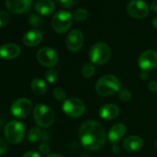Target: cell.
<instances>
[{
	"label": "cell",
	"instance_id": "1",
	"mask_svg": "<svg viewBox=\"0 0 157 157\" xmlns=\"http://www.w3.org/2000/svg\"><path fill=\"white\" fill-rule=\"evenodd\" d=\"M78 138L86 150L98 151L105 144L106 133L101 123L95 120H87L78 129Z\"/></svg>",
	"mask_w": 157,
	"mask_h": 157
},
{
	"label": "cell",
	"instance_id": "2",
	"mask_svg": "<svg viewBox=\"0 0 157 157\" xmlns=\"http://www.w3.org/2000/svg\"><path fill=\"white\" fill-rule=\"evenodd\" d=\"M95 91L103 97L111 96L120 91V82L115 75L107 74L100 78L95 84Z\"/></svg>",
	"mask_w": 157,
	"mask_h": 157
},
{
	"label": "cell",
	"instance_id": "3",
	"mask_svg": "<svg viewBox=\"0 0 157 157\" xmlns=\"http://www.w3.org/2000/svg\"><path fill=\"white\" fill-rule=\"evenodd\" d=\"M33 119L38 127L47 128L54 124L55 121V113L51 107L44 104H38L33 111Z\"/></svg>",
	"mask_w": 157,
	"mask_h": 157
},
{
	"label": "cell",
	"instance_id": "4",
	"mask_svg": "<svg viewBox=\"0 0 157 157\" xmlns=\"http://www.w3.org/2000/svg\"><path fill=\"white\" fill-rule=\"evenodd\" d=\"M111 57V49L105 43L100 42L92 46L89 52V58L93 64L104 65Z\"/></svg>",
	"mask_w": 157,
	"mask_h": 157
},
{
	"label": "cell",
	"instance_id": "5",
	"mask_svg": "<svg viewBox=\"0 0 157 157\" xmlns=\"http://www.w3.org/2000/svg\"><path fill=\"white\" fill-rule=\"evenodd\" d=\"M73 16L70 12L60 10L54 14L51 25L53 30L57 33H67L72 25L73 22Z\"/></svg>",
	"mask_w": 157,
	"mask_h": 157
},
{
	"label": "cell",
	"instance_id": "6",
	"mask_svg": "<svg viewBox=\"0 0 157 157\" xmlns=\"http://www.w3.org/2000/svg\"><path fill=\"white\" fill-rule=\"evenodd\" d=\"M25 135L24 125L18 120L10 121L5 127L6 140L12 144H19L22 141Z\"/></svg>",
	"mask_w": 157,
	"mask_h": 157
},
{
	"label": "cell",
	"instance_id": "7",
	"mask_svg": "<svg viewBox=\"0 0 157 157\" xmlns=\"http://www.w3.org/2000/svg\"><path fill=\"white\" fill-rule=\"evenodd\" d=\"M63 112L69 117H82L85 110L86 106L82 100L77 97H69L66 99L62 105Z\"/></svg>",
	"mask_w": 157,
	"mask_h": 157
},
{
	"label": "cell",
	"instance_id": "8",
	"mask_svg": "<svg viewBox=\"0 0 157 157\" xmlns=\"http://www.w3.org/2000/svg\"><path fill=\"white\" fill-rule=\"evenodd\" d=\"M32 111L33 104L27 98H20L16 100L10 107V112L12 116L19 119L27 117Z\"/></svg>",
	"mask_w": 157,
	"mask_h": 157
},
{
	"label": "cell",
	"instance_id": "9",
	"mask_svg": "<svg viewBox=\"0 0 157 157\" xmlns=\"http://www.w3.org/2000/svg\"><path fill=\"white\" fill-rule=\"evenodd\" d=\"M38 62L45 67H53L58 62V55L56 51L51 47H43L37 52Z\"/></svg>",
	"mask_w": 157,
	"mask_h": 157
},
{
	"label": "cell",
	"instance_id": "10",
	"mask_svg": "<svg viewBox=\"0 0 157 157\" xmlns=\"http://www.w3.org/2000/svg\"><path fill=\"white\" fill-rule=\"evenodd\" d=\"M127 11L132 18L141 20L149 14V7L142 0H131L127 6Z\"/></svg>",
	"mask_w": 157,
	"mask_h": 157
},
{
	"label": "cell",
	"instance_id": "11",
	"mask_svg": "<svg viewBox=\"0 0 157 157\" xmlns=\"http://www.w3.org/2000/svg\"><path fill=\"white\" fill-rule=\"evenodd\" d=\"M139 67L143 71H149L157 67V53L153 50H146L140 54L138 59Z\"/></svg>",
	"mask_w": 157,
	"mask_h": 157
},
{
	"label": "cell",
	"instance_id": "12",
	"mask_svg": "<svg viewBox=\"0 0 157 157\" xmlns=\"http://www.w3.org/2000/svg\"><path fill=\"white\" fill-rule=\"evenodd\" d=\"M83 41H84V38H83L82 33L80 30L74 29L67 34V37L66 40L67 48L70 52H73V53L78 52L83 45Z\"/></svg>",
	"mask_w": 157,
	"mask_h": 157
},
{
	"label": "cell",
	"instance_id": "13",
	"mask_svg": "<svg viewBox=\"0 0 157 157\" xmlns=\"http://www.w3.org/2000/svg\"><path fill=\"white\" fill-rule=\"evenodd\" d=\"M6 5L13 14H23L31 10L33 0H6Z\"/></svg>",
	"mask_w": 157,
	"mask_h": 157
},
{
	"label": "cell",
	"instance_id": "14",
	"mask_svg": "<svg viewBox=\"0 0 157 157\" xmlns=\"http://www.w3.org/2000/svg\"><path fill=\"white\" fill-rule=\"evenodd\" d=\"M21 55V47L16 44H6L0 46V57L5 60L17 58Z\"/></svg>",
	"mask_w": 157,
	"mask_h": 157
},
{
	"label": "cell",
	"instance_id": "15",
	"mask_svg": "<svg viewBox=\"0 0 157 157\" xmlns=\"http://www.w3.org/2000/svg\"><path fill=\"white\" fill-rule=\"evenodd\" d=\"M127 133V127L123 123L115 124L107 134V138L110 143L117 144Z\"/></svg>",
	"mask_w": 157,
	"mask_h": 157
},
{
	"label": "cell",
	"instance_id": "16",
	"mask_svg": "<svg viewBox=\"0 0 157 157\" xmlns=\"http://www.w3.org/2000/svg\"><path fill=\"white\" fill-rule=\"evenodd\" d=\"M120 109L117 105L108 104L103 105L99 110V116L105 120H113L119 116Z\"/></svg>",
	"mask_w": 157,
	"mask_h": 157
},
{
	"label": "cell",
	"instance_id": "17",
	"mask_svg": "<svg viewBox=\"0 0 157 157\" xmlns=\"http://www.w3.org/2000/svg\"><path fill=\"white\" fill-rule=\"evenodd\" d=\"M122 146L127 151H137L143 146V140L139 136L130 135L123 140Z\"/></svg>",
	"mask_w": 157,
	"mask_h": 157
},
{
	"label": "cell",
	"instance_id": "18",
	"mask_svg": "<svg viewBox=\"0 0 157 157\" xmlns=\"http://www.w3.org/2000/svg\"><path fill=\"white\" fill-rule=\"evenodd\" d=\"M43 40V33L39 30H31L26 33L22 38V42L26 46L33 47L38 45Z\"/></svg>",
	"mask_w": 157,
	"mask_h": 157
},
{
	"label": "cell",
	"instance_id": "19",
	"mask_svg": "<svg viewBox=\"0 0 157 157\" xmlns=\"http://www.w3.org/2000/svg\"><path fill=\"white\" fill-rule=\"evenodd\" d=\"M55 10L56 6L53 0H39L35 4L36 12L44 16H48L52 14L55 11Z\"/></svg>",
	"mask_w": 157,
	"mask_h": 157
},
{
	"label": "cell",
	"instance_id": "20",
	"mask_svg": "<svg viewBox=\"0 0 157 157\" xmlns=\"http://www.w3.org/2000/svg\"><path fill=\"white\" fill-rule=\"evenodd\" d=\"M31 88H32L33 92L35 93L36 94H44L47 91L46 83L43 80L38 78L33 80V82L31 83Z\"/></svg>",
	"mask_w": 157,
	"mask_h": 157
},
{
	"label": "cell",
	"instance_id": "21",
	"mask_svg": "<svg viewBox=\"0 0 157 157\" xmlns=\"http://www.w3.org/2000/svg\"><path fill=\"white\" fill-rule=\"evenodd\" d=\"M42 135V131H41V128L40 127L36 126V127H33L32 128L28 134H27V139L30 142H35L38 140V139L41 137Z\"/></svg>",
	"mask_w": 157,
	"mask_h": 157
},
{
	"label": "cell",
	"instance_id": "22",
	"mask_svg": "<svg viewBox=\"0 0 157 157\" xmlns=\"http://www.w3.org/2000/svg\"><path fill=\"white\" fill-rule=\"evenodd\" d=\"M82 74L84 78H90L95 74V67L92 63H86L82 68Z\"/></svg>",
	"mask_w": 157,
	"mask_h": 157
},
{
	"label": "cell",
	"instance_id": "23",
	"mask_svg": "<svg viewBox=\"0 0 157 157\" xmlns=\"http://www.w3.org/2000/svg\"><path fill=\"white\" fill-rule=\"evenodd\" d=\"M88 16H89V13L86 10L78 9L73 14V19L77 21H84L88 19Z\"/></svg>",
	"mask_w": 157,
	"mask_h": 157
},
{
	"label": "cell",
	"instance_id": "24",
	"mask_svg": "<svg viewBox=\"0 0 157 157\" xmlns=\"http://www.w3.org/2000/svg\"><path fill=\"white\" fill-rule=\"evenodd\" d=\"M58 78V73L56 69L54 68H49L45 72V80L48 83H55Z\"/></svg>",
	"mask_w": 157,
	"mask_h": 157
},
{
	"label": "cell",
	"instance_id": "25",
	"mask_svg": "<svg viewBox=\"0 0 157 157\" xmlns=\"http://www.w3.org/2000/svg\"><path fill=\"white\" fill-rule=\"evenodd\" d=\"M53 95L57 101H65L66 100V92L62 88H55L53 91Z\"/></svg>",
	"mask_w": 157,
	"mask_h": 157
},
{
	"label": "cell",
	"instance_id": "26",
	"mask_svg": "<svg viewBox=\"0 0 157 157\" xmlns=\"http://www.w3.org/2000/svg\"><path fill=\"white\" fill-rule=\"evenodd\" d=\"M131 97H132V94H131L130 91L128 89H122L118 92V98L122 102H128V101H130Z\"/></svg>",
	"mask_w": 157,
	"mask_h": 157
},
{
	"label": "cell",
	"instance_id": "27",
	"mask_svg": "<svg viewBox=\"0 0 157 157\" xmlns=\"http://www.w3.org/2000/svg\"><path fill=\"white\" fill-rule=\"evenodd\" d=\"M10 17L9 13L5 11H0V28H3L6 25H8L10 22Z\"/></svg>",
	"mask_w": 157,
	"mask_h": 157
},
{
	"label": "cell",
	"instance_id": "28",
	"mask_svg": "<svg viewBox=\"0 0 157 157\" xmlns=\"http://www.w3.org/2000/svg\"><path fill=\"white\" fill-rule=\"evenodd\" d=\"M56 2L64 9H71L74 4L73 0H56Z\"/></svg>",
	"mask_w": 157,
	"mask_h": 157
},
{
	"label": "cell",
	"instance_id": "29",
	"mask_svg": "<svg viewBox=\"0 0 157 157\" xmlns=\"http://www.w3.org/2000/svg\"><path fill=\"white\" fill-rule=\"evenodd\" d=\"M30 23L34 27H41L43 25V21H42L41 18L34 14H33L30 17Z\"/></svg>",
	"mask_w": 157,
	"mask_h": 157
},
{
	"label": "cell",
	"instance_id": "30",
	"mask_svg": "<svg viewBox=\"0 0 157 157\" xmlns=\"http://www.w3.org/2000/svg\"><path fill=\"white\" fill-rule=\"evenodd\" d=\"M9 141L3 138H0V155L4 154L9 150Z\"/></svg>",
	"mask_w": 157,
	"mask_h": 157
},
{
	"label": "cell",
	"instance_id": "31",
	"mask_svg": "<svg viewBox=\"0 0 157 157\" xmlns=\"http://www.w3.org/2000/svg\"><path fill=\"white\" fill-rule=\"evenodd\" d=\"M39 150L44 155H49L50 152V148L46 143H42L39 145Z\"/></svg>",
	"mask_w": 157,
	"mask_h": 157
},
{
	"label": "cell",
	"instance_id": "32",
	"mask_svg": "<svg viewBox=\"0 0 157 157\" xmlns=\"http://www.w3.org/2000/svg\"><path fill=\"white\" fill-rule=\"evenodd\" d=\"M148 89L151 93H157V82H150L148 84Z\"/></svg>",
	"mask_w": 157,
	"mask_h": 157
},
{
	"label": "cell",
	"instance_id": "33",
	"mask_svg": "<svg viewBox=\"0 0 157 157\" xmlns=\"http://www.w3.org/2000/svg\"><path fill=\"white\" fill-rule=\"evenodd\" d=\"M22 157H41V155L37 152V151H27L23 154Z\"/></svg>",
	"mask_w": 157,
	"mask_h": 157
},
{
	"label": "cell",
	"instance_id": "34",
	"mask_svg": "<svg viewBox=\"0 0 157 157\" xmlns=\"http://www.w3.org/2000/svg\"><path fill=\"white\" fill-rule=\"evenodd\" d=\"M151 10L153 12H156L157 13V0H154V1L151 2Z\"/></svg>",
	"mask_w": 157,
	"mask_h": 157
},
{
	"label": "cell",
	"instance_id": "35",
	"mask_svg": "<svg viewBox=\"0 0 157 157\" xmlns=\"http://www.w3.org/2000/svg\"><path fill=\"white\" fill-rule=\"evenodd\" d=\"M140 78H141V80H143V81L148 80V78H149V75H148L147 71H142L140 73Z\"/></svg>",
	"mask_w": 157,
	"mask_h": 157
},
{
	"label": "cell",
	"instance_id": "36",
	"mask_svg": "<svg viewBox=\"0 0 157 157\" xmlns=\"http://www.w3.org/2000/svg\"><path fill=\"white\" fill-rule=\"evenodd\" d=\"M112 151H113V152H115V153H117V152H119V151H120V150H119V147H118L117 144H114Z\"/></svg>",
	"mask_w": 157,
	"mask_h": 157
},
{
	"label": "cell",
	"instance_id": "37",
	"mask_svg": "<svg viewBox=\"0 0 157 157\" xmlns=\"http://www.w3.org/2000/svg\"><path fill=\"white\" fill-rule=\"evenodd\" d=\"M152 25L155 29H157V17H155L153 20H152Z\"/></svg>",
	"mask_w": 157,
	"mask_h": 157
},
{
	"label": "cell",
	"instance_id": "38",
	"mask_svg": "<svg viewBox=\"0 0 157 157\" xmlns=\"http://www.w3.org/2000/svg\"><path fill=\"white\" fill-rule=\"evenodd\" d=\"M46 157H64V156H63V155H61V154L54 153V154H49V155H47Z\"/></svg>",
	"mask_w": 157,
	"mask_h": 157
},
{
	"label": "cell",
	"instance_id": "39",
	"mask_svg": "<svg viewBox=\"0 0 157 157\" xmlns=\"http://www.w3.org/2000/svg\"><path fill=\"white\" fill-rule=\"evenodd\" d=\"M154 146H155V149L157 150V140H155V143H154Z\"/></svg>",
	"mask_w": 157,
	"mask_h": 157
}]
</instances>
